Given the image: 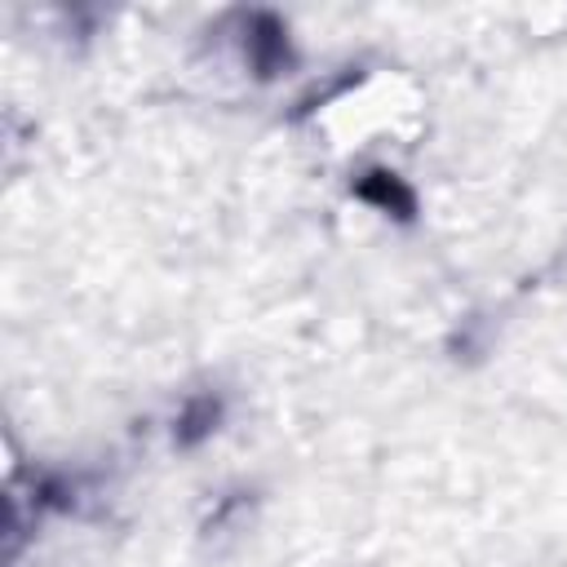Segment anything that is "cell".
I'll list each match as a JSON object with an SVG mask.
<instances>
[{
    "label": "cell",
    "mask_w": 567,
    "mask_h": 567,
    "mask_svg": "<svg viewBox=\"0 0 567 567\" xmlns=\"http://www.w3.org/2000/svg\"><path fill=\"white\" fill-rule=\"evenodd\" d=\"M359 190H363L368 199H381L385 208H390V204H394L399 213H408V208H412V195H408V190H399V182H394V177H385V173H372Z\"/></svg>",
    "instance_id": "cell-1"
}]
</instances>
